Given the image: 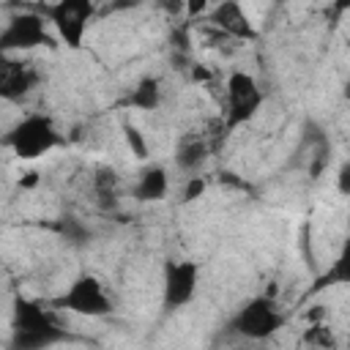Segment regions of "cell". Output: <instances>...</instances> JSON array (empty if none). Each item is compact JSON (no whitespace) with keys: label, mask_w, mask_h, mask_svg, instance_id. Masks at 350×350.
<instances>
[{"label":"cell","mask_w":350,"mask_h":350,"mask_svg":"<svg viewBox=\"0 0 350 350\" xmlns=\"http://www.w3.org/2000/svg\"><path fill=\"white\" fill-rule=\"evenodd\" d=\"M304 342H306V345H314V347H320V350H331V347H334V334H331L323 323H317V325H312V328L304 334Z\"/></svg>","instance_id":"16"},{"label":"cell","mask_w":350,"mask_h":350,"mask_svg":"<svg viewBox=\"0 0 350 350\" xmlns=\"http://www.w3.org/2000/svg\"><path fill=\"white\" fill-rule=\"evenodd\" d=\"M52 304L57 309H66V312L82 314V317H107L112 312V301H109L104 284L93 273L77 276L68 284V290H63Z\"/></svg>","instance_id":"4"},{"label":"cell","mask_w":350,"mask_h":350,"mask_svg":"<svg viewBox=\"0 0 350 350\" xmlns=\"http://www.w3.org/2000/svg\"><path fill=\"white\" fill-rule=\"evenodd\" d=\"M38 14L57 30V36L66 41V46L79 49L88 22L93 16V3L88 0H57V3H44L38 5Z\"/></svg>","instance_id":"5"},{"label":"cell","mask_w":350,"mask_h":350,"mask_svg":"<svg viewBox=\"0 0 350 350\" xmlns=\"http://www.w3.org/2000/svg\"><path fill=\"white\" fill-rule=\"evenodd\" d=\"M328 287H350V238L342 243V249L336 252L334 262L314 276V282L306 290V295H317V293H323Z\"/></svg>","instance_id":"11"},{"label":"cell","mask_w":350,"mask_h":350,"mask_svg":"<svg viewBox=\"0 0 350 350\" xmlns=\"http://www.w3.org/2000/svg\"><path fill=\"white\" fill-rule=\"evenodd\" d=\"M126 104L134 107V109H156L161 104V85H159V79L156 77H142L134 85V90L129 93Z\"/></svg>","instance_id":"14"},{"label":"cell","mask_w":350,"mask_h":350,"mask_svg":"<svg viewBox=\"0 0 350 350\" xmlns=\"http://www.w3.org/2000/svg\"><path fill=\"white\" fill-rule=\"evenodd\" d=\"M282 325H284V314H282V309L276 306V301L268 293L265 295H254L252 301H246L235 312V317L230 320V328L238 336L249 339V342H265Z\"/></svg>","instance_id":"3"},{"label":"cell","mask_w":350,"mask_h":350,"mask_svg":"<svg viewBox=\"0 0 350 350\" xmlns=\"http://www.w3.org/2000/svg\"><path fill=\"white\" fill-rule=\"evenodd\" d=\"M57 232H60L66 241H71V243H85V241H90V230H88L79 219H74V216H60V219H57Z\"/></svg>","instance_id":"15"},{"label":"cell","mask_w":350,"mask_h":350,"mask_svg":"<svg viewBox=\"0 0 350 350\" xmlns=\"http://www.w3.org/2000/svg\"><path fill=\"white\" fill-rule=\"evenodd\" d=\"M36 183H38V172H27V175L19 180V186H22V189H33Z\"/></svg>","instance_id":"21"},{"label":"cell","mask_w":350,"mask_h":350,"mask_svg":"<svg viewBox=\"0 0 350 350\" xmlns=\"http://www.w3.org/2000/svg\"><path fill=\"white\" fill-rule=\"evenodd\" d=\"M336 189H339V194H345V197H350V159L339 167V172H336Z\"/></svg>","instance_id":"19"},{"label":"cell","mask_w":350,"mask_h":350,"mask_svg":"<svg viewBox=\"0 0 350 350\" xmlns=\"http://www.w3.org/2000/svg\"><path fill=\"white\" fill-rule=\"evenodd\" d=\"M202 191H205V180L200 175H191L186 189H183V202H194L197 197H202Z\"/></svg>","instance_id":"18"},{"label":"cell","mask_w":350,"mask_h":350,"mask_svg":"<svg viewBox=\"0 0 350 350\" xmlns=\"http://www.w3.org/2000/svg\"><path fill=\"white\" fill-rule=\"evenodd\" d=\"M208 159V145L200 137H183L175 148V164L186 172H197Z\"/></svg>","instance_id":"13"},{"label":"cell","mask_w":350,"mask_h":350,"mask_svg":"<svg viewBox=\"0 0 350 350\" xmlns=\"http://www.w3.org/2000/svg\"><path fill=\"white\" fill-rule=\"evenodd\" d=\"M191 77H194V79H208L211 74H208L205 68H200V66H194V68H191Z\"/></svg>","instance_id":"22"},{"label":"cell","mask_w":350,"mask_h":350,"mask_svg":"<svg viewBox=\"0 0 350 350\" xmlns=\"http://www.w3.org/2000/svg\"><path fill=\"white\" fill-rule=\"evenodd\" d=\"M167 189H170V180H167L164 167H148L134 186V200L137 202H159V200H164Z\"/></svg>","instance_id":"12"},{"label":"cell","mask_w":350,"mask_h":350,"mask_svg":"<svg viewBox=\"0 0 350 350\" xmlns=\"http://www.w3.org/2000/svg\"><path fill=\"white\" fill-rule=\"evenodd\" d=\"M200 284V265L191 260H167L164 262V282H161V306L164 312L183 309Z\"/></svg>","instance_id":"8"},{"label":"cell","mask_w":350,"mask_h":350,"mask_svg":"<svg viewBox=\"0 0 350 350\" xmlns=\"http://www.w3.org/2000/svg\"><path fill=\"white\" fill-rule=\"evenodd\" d=\"M36 46H52V36L46 30V19L38 11H27V14L11 16L5 30L0 33V52L11 55V52L36 49Z\"/></svg>","instance_id":"7"},{"label":"cell","mask_w":350,"mask_h":350,"mask_svg":"<svg viewBox=\"0 0 350 350\" xmlns=\"http://www.w3.org/2000/svg\"><path fill=\"white\" fill-rule=\"evenodd\" d=\"M211 22H213L224 36H230V38L249 41V38H254V36H257V30H254V25H252L249 14H246L238 3H232V0L219 3V5L211 11Z\"/></svg>","instance_id":"10"},{"label":"cell","mask_w":350,"mask_h":350,"mask_svg":"<svg viewBox=\"0 0 350 350\" xmlns=\"http://www.w3.org/2000/svg\"><path fill=\"white\" fill-rule=\"evenodd\" d=\"M345 98H350V82L345 85Z\"/></svg>","instance_id":"24"},{"label":"cell","mask_w":350,"mask_h":350,"mask_svg":"<svg viewBox=\"0 0 350 350\" xmlns=\"http://www.w3.org/2000/svg\"><path fill=\"white\" fill-rule=\"evenodd\" d=\"M63 142L57 126L52 123L49 115H27L22 118L5 137H3V145L11 148L19 159L25 161H33V159H41L44 153H49L52 148H57Z\"/></svg>","instance_id":"2"},{"label":"cell","mask_w":350,"mask_h":350,"mask_svg":"<svg viewBox=\"0 0 350 350\" xmlns=\"http://www.w3.org/2000/svg\"><path fill=\"white\" fill-rule=\"evenodd\" d=\"M123 137H126V145H129V150H131L137 159H145V156H148V145H145V139H142V131H139L137 126H131V123H123Z\"/></svg>","instance_id":"17"},{"label":"cell","mask_w":350,"mask_h":350,"mask_svg":"<svg viewBox=\"0 0 350 350\" xmlns=\"http://www.w3.org/2000/svg\"><path fill=\"white\" fill-rule=\"evenodd\" d=\"M172 46L180 52H189V27H175L172 30Z\"/></svg>","instance_id":"20"},{"label":"cell","mask_w":350,"mask_h":350,"mask_svg":"<svg viewBox=\"0 0 350 350\" xmlns=\"http://www.w3.org/2000/svg\"><path fill=\"white\" fill-rule=\"evenodd\" d=\"M66 328L52 317L41 304L16 295L11 314V350H46L57 342H66Z\"/></svg>","instance_id":"1"},{"label":"cell","mask_w":350,"mask_h":350,"mask_svg":"<svg viewBox=\"0 0 350 350\" xmlns=\"http://www.w3.org/2000/svg\"><path fill=\"white\" fill-rule=\"evenodd\" d=\"M262 107V90L246 71H232L227 79V131L249 123Z\"/></svg>","instance_id":"6"},{"label":"cell","mask_w":350,"mask_h":350,"mask_svg":"<svg viewBox=\"0 0 350 350\" xmlns=\"http://www.w3.org/2000/svg\"><path fill=\"white\" fill-rule=\"evenodd\" d=\"M38 82V71L30 63L22 60H11L8 55H3L0 60V96L5 101H19L25 98Z\"/></svg>","instance_id":"9"},{"label":"cell","mask_w":350,"mask_h":350,"mask_svg":"<svg viewBox=\"0 0 350 350\" xmlns=\"http://www.w3.org/2000/svg\"><path fill=\"white\" fill-rule=\"evenodd\" d=\"M202 8H205V3H191V5H189L191 14H197V11H202Z\"/></svg>","instance_id":"23"}]
</instances>
